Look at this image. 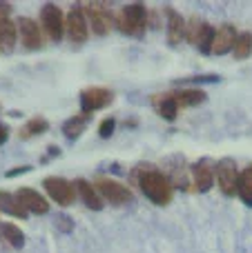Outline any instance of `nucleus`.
I'll return each mask as SVG.
<instances>
[{
    "instance_id": "f257e3e1",
    "label": "nucleus",
    "mask_w": 252,
    "mask_h": 253,
    "mask_svg": "<svg viewBox=\"0 0 252 253\" xmlns=\"http://www.w3.org/2000/svg\"><path fill=\"white\" fill-rule=\"evenodd\" d=\"M136 180L143 196L150 202H154L159 207L170 205V200H172V182H170V178L165 173H161L159 169H141Z\"/></svg>"
},
{
    "instance_id": "f03ea898",
    "label": "nucleus",
    "mask_w": 252,
    "mask_h": 253,
    "mask_svg": "<svg viewBox=\"0 0 252 253\" xmlns=\"http://www.w3.org/2000/svg\"><path fill=\"white\" fill-rule=\"evenodd\" d=\"M116 25H119V29L123 31V34L141 38V36L145 34V27H147V9H145V4L143 2L125 4V7L119 11Z\"/></svg>"
},
{
    "instance_id": "7ed1b4c3",
    "label": "nucleus",
    "mask_w": 252,
    "mask_h": 253,
    "mask_svg": "<svg viewBox=\"0 0 252 253\" xmlns=\"http://www.w3.org/2000/svg\"><path fill=\"white\" fill-rule=\"evenodd\" d=\"M96 191L101 193V198L105 202H110V205L114 207H123V205H129V202L134 200L132 191H129L125 184H121L119 180H112V178H96Z\"/></svg>"
},
{
    "instance_id": "20e7f679",
    "label": "nucleus",
    "mask_w": 252,
    "mask_h": 253,
    "mask_svg": "<svg viewBox=\"0 0 252 253\" xmlns=\"http://www.w3.org/2000/svg\"><path fill=\"white\" fill-rule=\"evenodd\" d=\"M43 184H45L47 196L52 198L56 205H61V207L74 205V198H76L74 182H69V180H65V178H58V175H49V178L43 180Z\"/></svg>"
},
{
    "instance_id": "39448f33",
    "label": "nucleus",
    "mask_w": 252,
    "mask_h": 253,
    "mask_svg": "<svg viewBox=\"0 0 252 253\" xmlns=\"http://www.w3.org/2000/svg\"><path fill=\"white\" fill-rule=\"evenodd\" d=\"M214 175H217V184L221 189L223 196H235L237 182H239V169L232 158H221L214 165Z\"/></svg>"
},
{
    "instance_id": "423d86ee",
    "label": "nucleus",
    "mask_w": 252,
    "mask_h": 253,
    "mask_svg": "<svg viewBox=\"0 0 252 253\" xmlns=\"http://www.w3.org/2000/svg\"><path fill=\"white\" fill-rule=\"evenodd\" d=\"M114 100V93L105 87H87L80 91V114H89L94 111L105 109V107L112 105Z\"/></svg>"
},
{
    "instance_id": "0eeeda50",
    "label": "nucleus",
    "mask_w": 252,
    "mask_h": 253,
    "mask_svg": "<svg viewBox=\"0 0 252 253\" xmlns=\"http://www.w3.org/2000/svg\"><path fill=\"white\" fill-rule=\"evenodd\" d=\"M40 22H43L49 38L54 42H61L63 34H65V16H63L61 7H56L54 2L43 4V9H40Z\"/></svg>"
},
{
    "instance_id": "6e6552de",
    "label": "nucleus",
    "mask_w": 252,
    "mask_h": 253,
    "mask_svg": "<svg viewBox=\"0 0 252 253\" xmlns=\"http://www.w3.org/2000/svg\"><path fill=\"white\" fill-rule=\"evenodd\" d=\"M65 31L67 38L74 44H83L89 38V25L83 13V7H71V11L65 16Z\"/></svg>"
},
{
    "instance_id": "1a4fd4ad",
    "label": "nucleus",
    "mask_w": 252,
    "mask_h": 253,
    "mask_svg": "<svg viewBox=\"0 0 252 253\" xmlns=\"http://www.w3.org/2000/svg\"><path fill=\"white\" fill-rule=\"evenodd\" d=\"M83 13L87 16V25H92V31L96 36H105L112 27V11L105 4L89 2L83 7Z\"/></svg>"
},
{
    "instance_id": "9d476101",
    "label": "nucleus",
    "mask_w": 252,
    "mask_h": 253,
    "mask_svg": "<svg viewBox=\"0 0 252 253\" xmlns=\"http://www.w3.org/2000/svg\"><path fill=\"white\" fill-rule=\"evenodd\" d=\"M190 173H192L194 189L199 193H205L214 187V165H212V160H208V158L194 162V165L190 167Z\"/></svg>"
},
{
    "instance_id": "9b49d317",
    "label": "nucleus",
    "mask_w": 252,
    "mask_h": 253,
    "mask_svg": "<svg viewBox=\"0 0 252 253\" xmlns=\"http://www.w3.org/2000/svg\"><path fill=\"white\" fill-rule=\"evenodd\" d=\"M18 27V36H20V42L25 44V49H40L43 47V34H40V27L36 20L31 18H18L16 22Z\"/></svg>"
},
{
    "instance_id": "f8f14e48",
    "label": "nucleus",
    "mask_w": 252,
    "mask_h": 253,
    "mask_svg": "<svg viewBox=\"0 0 252 253\" xmlns=\"http://www.w3.org/2000/svg\"><path fill=\"white\" fill-rule=\"evenodd\" d=\"M16 198L20 200V205L25 207L29 213H38V215H45L49 211V202L45 200L43 196H40L38 191H34V189L29 187H22L20 191L16 193Z\"/></svg>"
},
{
    "instance_id": "ddd939ff",
    "label": "nucleus",
    "mask_w": 252,
    "mask_h": 253,
    "mask_svg": "<svg viewBox=\"0 0 252 253\" xmlns=\"http://www.w3.org/2000/svg\"><path fill=\"white\" fill-rule=\"evenodd\" d=\"M152 107H154L156 114H159L163 120H168V123L177 120V118H179V111H181V107H179L177 100H174L172 91H168V93H156V96L152 98Z\"/></svg>"
},
{
    "instance_id": "4468645a",
    "label": "nucleus",
    "mask_w": 252,
    "mask_h": 253,
    "mask_svg": "<svg viewBox=\"0 0 252 253\" xmlns=\"http://www.w3.org/2000/svg\"><path fill=\"white\" fill-rule=\"evenodd\" d=\"M74 187H76V191H78L80 200L85 202V207H87V209H92V211H101L103 207H105V200H103L101 193H98L96 189L92 187V182H87V180L78 178V180L74 182Z\"/></svg>"
},
{
    "instance_id": "2eb2a0df",
    "label": "nucleus",
    "mask_w": 252,
    "mask_h": 253,
    "mask_svg": "<svg viewBox=\"0 0 252 253\" xmlns=\"http://www.w3.org/2000/svg\"><path fill=\"white\" fill-rule=\"evenodd\" d=\"M237 29L232 25H221L217 29V36H214V44H212V53L217 56H223V53L232 51L235 49V40H237Z\"/></svg>"
},
{
    "instance_id": "dca6fc26",
    "label": "nucleus",
    "mask_w": 252,
    "mask_h": 253,
    "mask_svg": "<svg viewBox=\"0 0 252 253\" xmlns=\"http://www.w3.org/2000/svg\"><path fill=\"white\" fill-rule=\"evenodd\" d=\"M165 16H168V40H170V44H179L183 38H186V18L172 7L165 9Z\"/></svg>"
},
{
    "instance_id": "f3484780",
    "label": "nucleus",
    "mask_w": 252,
    "mask_h": 253,
    "mask_svg": "<svg viewBox=\"0 0 252 253\" xmlns=\"http://www.w3.org/2000/svg\"><path fill=\"white\" fill-rule=\"evenodd\" d=\"M89 120H92L89 114H76V116H71V118H67L65 123H63V135H65L67 140H78L80 135H83V131L87 129Z\"/></svg>"
},
{
    "instance_id": "a211bd4d",
    "label": "nucleus",
    "mask_w": 252,
    "mask_h": 253,
    "mask_svg": "<svg viewBox=\"0 0 252 253\" xmlns=\"http://www.w3.org/2000/svg\"><path fill=\"white\" fill-rule=\"evenodd\" d=\"M0 211L13 215V218H20V220H25L27 213H29V211L20 205L16 193H9V191H0Z\"/></svg>"
},
{
    "instance_id": "6ab92c4d",
    "label": "nucleus",
    "mask_w": 252,
    "mask_h": 253,
    "mask_svg": "<svg viewBox=\"0 0 252 253\" xmlns=\"http://www.w3.org/2000/svg\"><path fill=\"white\" fill-rule=\"evenodd\" d=\"M0 238L7 242L11 249H22L25 247V233L11 222H2L0 224Z\"/></svg>"
},
{
    "instance_id": "aec40b11",
    "label": "nucleus",
    "mask_w": 252,
    "mask_h": 253,
    "mask_svg": "<svg viewBox=\"0 0 252 253\" xmlns=\"http://www.w3.org/2000/svg\"><path fill=\"white\" fill-rule=\"evenodd\" d=\"M172 96L181 109L183 107H196L201 102H205V91H201V89H181V91H172Z\"/></svg>"
},
{
    "instance_id": "412c9836",
    "label": "nucleus",
    "mask_w": 252,
    "mask_h": 253,
    "mask_svg": "<svg viewBox=\"0 0 252 253\" xmlns=\"http://www.w3.org/2000/svg\"><path fill=\"white\" fill-rule=\"evenodd\" d=\"M237 196L241 198L244 205L252 207V165L246 167L239 173V182H237Z\"/></svg>"
},
{
    "instance_id": "4be33fe9",
    "label": "nucleus",
    "mask_w": 252,
    "mask_h": 253,
    "mask_svg": "<svg viewBox=\"0 0 252 253\" xmlns=\"http://www.w3.org/2000/svg\"><path fill=\"white\" fill-rule=\"evenodd\" d=\"M49 129V123L45 118H31V120H27L25 125L20 126V131H18V135H20L22 140H29V138H36V135H40V133H45V131Z\"/></svg>"
},
{
    "instance_id": "5701e85b",
    "label": "nucleus",
    "mask_w": 252,
    "mask_h": 253,
    "mask_svg": "<svg viewBox=\"0 0 252 253\" xmlns=\"http://www.w3.org/2000/svg\"><path fill=\"white\" fill-rule=\"evenodd\" d=\"M214 36H217V29H214L212 25H208V22H203V27H201V31H199V38H196L194 47H199L201 53H212Z\"/></svg>"
},
{
    "instance_id": "b1692460",
    "label": "nucleus",
    "mask_w": 252,
    "mask_h": 253,
    "mask_svg": "<svg viewBox=\"0 0 252 253\" xmlns=\"http://www.w3.org/2000/svg\"><path fill=\"white\" fill-rule=\"evenodd\" d=\"M237 60H246L252 53V34L250 31H241L235 40V49H232Z\"/></svg>"
},
{
    "instance_id": "393cba45",
    "label": "nucleus",
    "mask_w": 252,
    "mask_h": 253,
    "mask_svg": "<svg viewBox=\"0 0 252 253\" xmlns=\"http://www.w3.org/2000/svg\"><path fill=\"white\" fill-rule=\"evenodd\" d=\"M16 34H18V27L11 25V20H0V44H2L4 51H11L13 49Z\"/></svg>"
},
{
    "instance_id": "a878e982",
    "label": "nucleus",
    "mask_w": 252,
    "mask_h": 253,
    "mask_svg": "<svg viewBox=\"0 0 252 253\" xmlns=\"http://www.w3.org/2000/svg\"><path fill=\"white\" fill-rule=\"evenodd\" d=\"M201 27H203V22H201L196 16H192L190 20L186 22V38L190 40L192 44H196V38H199V31H201Z\"/></svg>"
},
{
    "instance_id": "bb28decb",
    "label": "nucleus",
    "mask_w": 252,
    "mask_h": 253,
    "mask_svg": "<svg viewBox=\"0 0 252 253\" xmlns=\"http://www.w3.org/2000/svg\"><path fill=\"white\" fill-rule=\"evenodd\" d=\"M114 129H116V120L114 118H105L101 125H98V135H101V138H112Z\"/></svg>"
},
{
    "instance_id": "cd10ccee",
    "label": "nucleus",
    "mask_w": 252,
    "mask_h": 253,
    "mask_svg": "<svg viewBox=\"0 0 252 253\" xmlns=\"http://www.w3.org/2000/svg\"><path fill=\"white\" fill-rule=\"evenodd\" d=\"M56 229L63 233H69L71 229H74V222H71L69 215H58L56 218Z\"/></svg>"
},
{
    "instance_id": "c85d7f7f",
    "label": "nucleus",
    "mask_w": 252,
    "mask_h": 253,
    "mask_svg": "<svg viewBox=\"0 0 252 253\" xmlns=\"http://www.w3.org/2000/svg\"><path fill=\"white\" fill-rule=\"evenodd\" d=\"M9 13H11V4L0 2V20H9Z\"/></svg>"
},
{
    "instance_id": "c756f323",
    "label": "nucleus",
    "mask_w": 252,
    "mask_h": 253,
    "mask_svg": "<svg viewBox=\"0 0 252 253\" xmlns=\"http://www.w3.org/2000/svg\"><path fill=\"white\" fill-rule=\"evenodd\" d=\"M27 171H31V167H18V169H11V171H7V178H13V175L27 173Z\"/></svg>"
},
{
    "instance_id": "7c9ffc66",
    "label": "nucleus",
    "mask_w": 252,
    "mask_h": 253,
    "mask_svg": "<svg viewBox=\"0 0 252 253\" xmlns=\"http://www.w3.org/2000/svg\"><path fill=\"white\" fill-rule=\"evenodd\" d=\"M7 138H9V126L0 123V144H4V142H7Z\"/></svg>"
},
{
    "instance_id": "2f4dec72",
    "label": "nucleus",
    "mask_w": 252,
    "mask_h": 253,
    "mask_svg": "<svg viewBox=\"0 0 252 253\" xmlns=\"http://www.w3.org/2000/svg\"><path fill=\"white\" fill-rule=\"evenodd\" d=\"M0 49H2V44H0Z\"/></svg>"
}]
</instances>
